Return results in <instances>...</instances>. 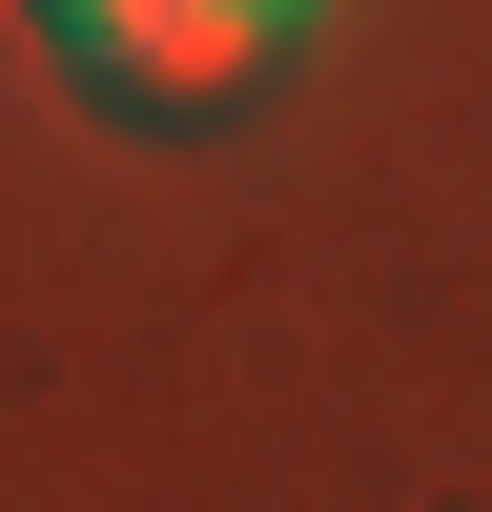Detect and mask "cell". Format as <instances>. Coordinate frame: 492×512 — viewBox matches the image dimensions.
Segmentation results:
<instances>
[{"label":"cell","instance_id":"obj_1","mask_svg":"<svg viewBox=\"0 0 492 512\" xmlns=\"http://www.w3.org/2000/svg\"><path fill=\"white\" fill-rule=\"evenodd\" d=\"M41 41L82 62V103H226L267 62V0H41Z\"/></svg>","mask_w":492,"mask_h":512},{"label":"cell","instance_id":"obj_2","mask_svg":"<svg viewBox=\"0 0 492 512\" xmlns=\"http://www.w3.org/2000/svg\"><path fill=\"white\" fill-rule=\"evenodd\" d=\"M267 21H287V0H267Z\"/></svg>","mask_w":492,"mask_h":512}]
</instances>
